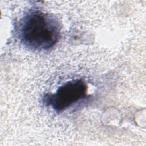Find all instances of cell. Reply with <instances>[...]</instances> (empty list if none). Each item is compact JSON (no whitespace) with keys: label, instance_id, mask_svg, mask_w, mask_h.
Here are the masks:
<instances>
[{"label":"cell","instance_id":"6da1fadb","mask_svg":"<svg viewBox=\"0 0 146 146\" xmlns=\"http://www.w3.org/2000/svg\"><path fill=\"white\" fill-rule=\"evenodd\" d=\"M18 35L23 44L30 48L47 50L59 39V25L50 14L39 10H31L21 20Z\"/></svg>","mask_w":146,"mask_h":146},{"label":"cell","instance_id":"7a4b0ae2","mask_svg":"<svg viewBox=\"0 0 146 146\" xmlns=\"http://www.w3.org/2000/svg\"><path fill=\"white\" fill-rule=\"evenodd\" d=\"M87 89L82 79H74L60 86L54 93L45 95L43 101L55 111L61 112L84 98Z\"/></svg>","mask_w":146,"mask_h":146}]
</instances>
